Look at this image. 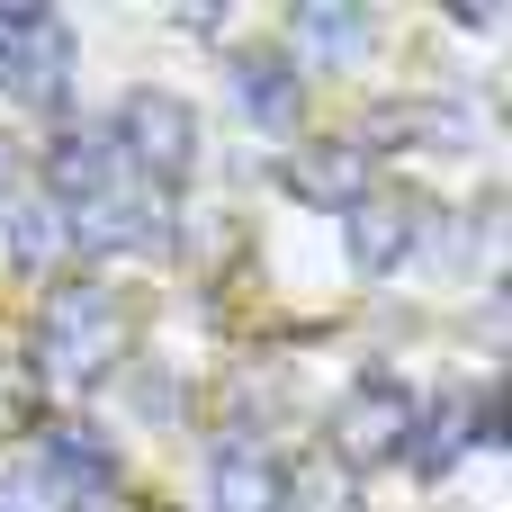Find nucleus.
Instances as JSON below:
<instances>
[{"instance_id": "9", "label": "nucleus", "mask_w": 512, "mask_h": 512, "mask_svg": "<svg viewBox=\"0 0 512 512\" xmlns=\"http://www.w3.org/2000/svg\"><path fill=\"white\" fill-rule=\"evenodd\" d=\"M279 180H288L306 207L351 216V207L369 198V153H360V144H342V135H324V144H297V153L279 162Z\"/></svg>"}, {"instance_id": "8", "label": "nucleus", "mask_w": 512, "mask_h": 512, "mask_svg": "<svg viewBox=\"0 0 512 512\" xmlns=\"http://www.w3.org/2000/svg\"><path fill=\"white\" fill-rule=\"evenodd\" d=\"M459 153V144H477V117L459 108V99H387V108H369V135H360V153Z\"/></svg>"}, {"instance_id": "12", "label": "nucleus", "mask_w": 512, "mask_h": 512, "mask_svg": "<svg viewBox=\"0 0 512 512\" xmlns=\"http://www.w3.org/2000/svg\"><path fill=\"white\" fill-rule=\"evenodd\" d=\"M414 198H360L351 207V270L360 279H396L414 261Z\"/></svg>"}, {"instance_id": "14", "label": "nucleus", "mask_w": 512, "mask_h": 512, "mask_svg": "<svg viewBox=\"0 0 512 512\" xmlns=\"http://www.w3.org/2000/svg\"><path fill=\"white\" fill-rule=\"evenodd\" d=\"M0 243H9L18 270H54V261L72 252V234H63V216H54L45 198H9V207H0Z\"/></svg>"}, {"instance_id": "18", "label": "nucleus", "mask_w": 512, "mask_h": 512, "mask_svg": "<svg viewBox=\"0 0 512 512\" xmlns=\"http://www.w3.org/2000/svg\"><path fill=\"white\" fill-rule=\"evenodd\" d=\"M72 512H135V504H126V495H81Z\"/></svg>"}, {"instance_id": "6", "label": "nucleus", "mask_w": 512, "mask_h": 512, "mask_svg": "<svg viewBox=\"0 0 512 512\" xmlns=\"http://www.w3.org/2000/svg\"><path fill=\"white\" fill-rule=\"evenodd\" d=\"M45 207L63 216V207H81V198H99L108 180H126V153H117V135H108V117H81V126H63L54 144H45Z\"/></svg>"}, {"instance_id": "7", "label": "nucleus", "mask_w": 512, "mask_h": 512, "mask_svg": "<svg viewBox=\"0 0 512 512\" xmlns=\"http://www.w3.org/2000/svg\"><path fill=\"white\" fill-rule=\"evenodd\" d=\"M36 486L63 495V504L117 495V450H108V432H99V423H45V441H36Z\"/></svg>"}, {"instance_id": "3", "label": "nucleus", "mask_w": 512, "mask_h": 512, "mask_svg": "<svg viewBox=\"0 0 512 512\" xmlns=\"http://www.w3.org/2000/svg\"><path fill=\"white\" fill-rule=\"evenodd\" d=\"M108 135H117L126 171L153 180V189L189 180V162H198V117H189V99H171V90H135V99L108 117Z\"/></svg>"}, {"instance_id": "10", "label": "nucleus", "mask_w": 512, "mask_h": 512, "mask_svg": "<svg viewBox=\"0 0 512 512\" xmlns=\"http://www.w3.org/2000/svg\"><path fill=\"white\" fill-rule=\"evenodd\" d=\"M207 495H216V512H288V468L270 459V441H216Z\"/></svg>"}, {"instance_id": "4", "label": "nucleus", "mask_w": 512, "mask_h": 512, "mask_svg": "<svg viewBox=\"0 0 512 512\" xmlns=\"http://www.w3.org/2000/svg\"><path fill=\"white\" fill-rule=\"evenodd\" d=\"M414 414H423V405H414L396 378H360V387L333 405V450H324V459H342L351 477H360V468H387V459H405Z\"/></svg>"}, {"instance_id": "1", "label": "nucleus", "mask_w": 512, "mask_h": 512, "mask_svg": "<svg viewBox=\"0 0 512 512\" xmlns=\"http://www.w3.org/2000/svg\"><path fill=\"white\" fill-rule=\"evenodd\" d=\"M117 360H135V324L117 306V288L63 279L36 315V369L54 387H99V378H117Z\"/></svg>"}, {"instance_id": "17", "label": "nucleus", "mask_w": 512, "mask_h": 512, "mask_svg": "<svg viewBox=\"0 0 512 512\" xmlns=\"http://www.w3.org/2000/svg\"><path fill=\"white\" fill-rule=\"evenodd\" d=\"M0 512H45V486H36V468H9V477H0Z\"/></svg>"}, {"instance_id": "13", "label": "nucleus", "mask_w": 512, "mask_h": 512, "mask_svg": "<svg viewBox=\"0 0 512 512\" xmlns=\"http://www.w3.org/2000/svg\"><path fill=\"white\" fill-rule=\"evenodd\" d=\"M288 45H297V54H315L324 72H342V63H360V54H369V9L306 0V9H288Z\"/></svg>"}, {"instance_id": "2", "label": "nucleus", "mask_w": 512, "mask_h": 512, "mask_svg": "<svg viewBox=\"0 0 512 512\" xmlns=\"http://www.w3.org/2000/svg\"><path fill=\"white\" fill-rule=\"evenodd\" d=\"M63 90H72V27L45 9H0V99L63 108Z\"/></svg>"}, {"instance_id": "5", "label": "nucleus", "mask_w": 512, "mask_h": 512, "mask_svg": "<svg viewBox=\"0 0 512 512\" xmlns=\"http://www.w3.org/2000/svg\"><path fill=\"white\" fill-rule=\"evenodd\" d=\"M63 234H72V252H153L162 234H171V207H162V189L153 180H108L99 198H81V207H63Z\"/></svg>"}, {"instance_id": "19", "label": "nucleus", "mask_w": 512, "mask_h": 512, "mask_svg": "<svg viewBox=\"0 0 512 512\" xmlns=\"http://www.w3.org/2000/svg\"><path fill=\"white\" fill-rule=\"evenodd\" d=\"M18 198V153H0V207Z\"/></svg>"}, {"instance_id": "11", "label": "nucleus", "mask_w": 512, "mask_h": 512, "mask_svg": "<svg viewBox=\"0 0 512 512\" xmlns=\"http://www.w3.org/2000/svg\"><path fill=\"white\" fill-rule=\"evenodd\" d=\"M225 81H234V99H243V117H252V126H270V135H297V108H306V90H297V63H288L279 45H243V54L225 63Z\"/></svg>"}, {"instance_id": "16", "label": "nucleus", "mask_w": 512, "mask_h": 512, "mask_svg": "<svg viewBox=\"0 0 512 512\" xmlns=\"http://www.w3.org/2000/svg\"><path fill=\"white\" fill-rule=\"evenodd\" d=\"M135 414L180 423V378H171V369H135Z\"/></svg>"}, {"instance_id": "15", "label": "nucleus", "mask_w": 512, "mask_h": 512, "mask_svg": "<svg viewBox=\"0 0 512 512\" xmlns=\"http://www.w3.org/2000/svg\"><path fill=\"white\" fill-rule=\"evenodd\" d=\"M288 504L297 512H351V468H342V459H306V468L288 477Z\"/></svg>"}]
</instances>
